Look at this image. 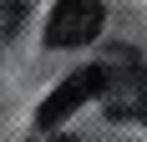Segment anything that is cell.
<instances>
[{"instance_id": "obj_1", "label": "cell", "mask_w": 147, "mask_h": 142, "mask_svg": "<svg viewBox=\"0 0 147 142\" xmlns=\"http://www.w3.org/2000/svg\"><path fill=\"white\" fill-rule=\"evenodd\" d=\"M107 76H112V61H102V66H86V71H71V76H66V81H61L56 91L41 101V112H36V127H41V132L61 127V122L76 112V107H86V101H96V97L107 91Z\"/></svg>"}, {"instance_id": "obj_5", "label": "cell", "mask_w": 147, "mask_h": 142, "mask_svg": "<svg viewBox=\"0 0 147 142\" xmlns=\"http://www.w3.org/2000/svg\"><path fill=\"white\" fill-rule=\"evenodd\" d=\"M46 142H81V137H46Z\"/></svg>"}, {"instance_id": "obj_2", "label": "cell", "mask_w": 147, "mask_h": 142, "mask_svg": "<svg viewBox=\"0 0 147 142\" xmlns=\"http://www.w3.org/2000/svg\"><path fill=\"white\" fill-rule=\"evenodd\" d=\"M102 20H107L102 0H56L51 5V20H46V46L51 51L86 46V41H96Z\"/></svg>"}, {"instance_id": "obj_4", "label": "cell", "mask_w": 147, "mask_h": 142, "mask_svg": "<svg viewBox=\"0 0 147 142\" xmlns=\"http://www.w3.org/2000/svg\"><path fill=\"white\" fill-rule=\"evenodd\" d=\"M26 10H30V0H0V41L20 30V20H26Z\"/></svg>"}, {"instance_id": "obj_3", "label": "cell", "mask_w": 147, "mask_h": 142, "mask_svg": "<svg viewBox=\"0 0 147 142\" xmlns=\"http://www.w3.org/2000/svg\"><path fill=\"white\" fill-rule=\"evenodd\" d=\"M96 101H107V112L112 117H137L147 122V66H122V56H112V76H107V91Z\"/></svg>"}]
</instances>
